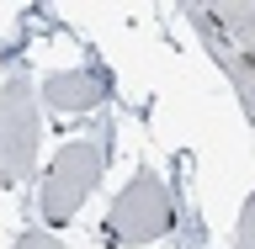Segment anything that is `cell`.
Instances as JSON below:
<instances>
[{
  "mask_svg": "<svg viewBox=\"0 0 255 249\" xmlns=\"http://www.w3.org/2000/svg\"><path fill=\"white\" fill-rule=\"evenodd\" d=\"M101 175H107V143L101 138H75L64 143L59 154H53V165H48L43 186H37V212H43V223H69L85 207V196H91L96 186H101Z\"/></svg>",
  "mask_w": 255,
  "mask_h": 249,
  "instance_id": "cell-1",
  "label": "cell"
},
{
  "mask_svg": "<svg viewBox=\"0 0 255 249\" xmlns=\"http://www.w3.org/2000/svg\"><path fill=\"white\" fill-rule=\"evenodd\" d=\"M175 228V196L154 170H138L117 191V202L107 212V234L117 244H159Z\"/></svg>",
  "mask_w": 255,
  "mask_h": 249,
  "instance_id": "cell-2",
  "label": "cell"
},
{
  "mask_svg": "<svg viewBox=\"0 0 255 249\" xmlns=\"http://www.w3.org/2000/svg\"><path fill=\"white\" fill-rule=\"evenodd\" d=\"M37 165V95L27 75L0 85V186H21Z\"/></svg>",
  "mask_w": 255,
  "mask_h": 249,
  "instance_id": "cell-3",
  "label": "cell"
},
{
  "mask_svg": "<svg viewBox=\"0 0 255 249\" xmlns=\"http://www.w3.org/2000/svg\"><path fill=\"white\" fill-rule=\"evenodd\" d=\"M186 16H191V27H197V37H202V48L213 53V64L229 75V85H234V95H239V106H245V117H250V127H255V59L223 37L213 5H186Z\"/></svg>",
  "mask_w": 255,
  "mask_h": 249,
  "instance_id": "cell-4",
  "label": "cell"
},
{
  "mask_svg": "<svg viewBox=\"0 0 255 249\" xmlns=\"http://www.w3.org/2000/svg\"><path fill=\"white\" fill-rule=\"evenodd\" d=\"M107 95H112V80H107V69H96V64L59 69V75L43 80V101L53 111H91V106H101Z\"/></svg>",
  "mask_w": 255,
  "mask_h": 249,
  "instance_id": "cell-5",
  "label": "cell"
},
{
  "mask_svg": "<svg viewBox=\"0 0 255 249\" xmlns=\"http://www.w3.org/2000/svg\"><path fill=\"white\" fill-rule=\"evenodd\" d=\"M234 249H255V191L239 207V228H234Z\"/></svg>",
  "mask_w": 255,
  "mask_h": 249,
  "instance_id": "cell-6",
  "label": "cell"
},
{
  "mask_svg": "<svg viewBox=\"0 0 255 249\" xmlns=\"http://www.w3.org/2000/svg\"><path fill=\"white\" fill-rule=\"evenodd\" d=\"M16 249H64L53 234H43V228H27V234L16 239Z\"/></svg>",
  "mask_w": 255,
  "mask_h": 249,
  "instance_id": "cell-7",
  "label": "cell"
}]
</instances>
